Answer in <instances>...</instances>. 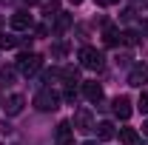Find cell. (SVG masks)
I'll use <instances>...</instances> for the list:
<instances>
[{
  "label": "cell",
  "mask_w": 148,
  "mask_h": 145,
  "mask_svg": "<svg viewBox=\"0 0 148 145\" xmlns=\"http://www.w3.org/2000/svg\"><path fill=\"white\" fill-rule=\"evenodd\" d=\"M40 66H43V57L34 54V51H29V54H20L17 57V66H14V68H17L23 77H32V74L40 71Z\"/></svg>",
  "instance_id": "1"
},
{
  "label": "cell",
  "mask_w": 148,
  "mask_h": 145,
  "mask_svg": "<svg viewBox=\"0 0 148 145\" xmlns=\"http://www.w3.org/2000/svg\"><path fill=\"white\" fill-rule=\"evenodd\" d=\"M34 105L40 111H57V108H60V97H57V91L43 88V91L34 94Z\"/></svg>",
  "instance_id": "2"
},
{
  "label": "cell",
  "mask_w": 148,
  "mask_h": 145,
  "mask_svg": "<svg viewBox=\"0 0 148 145\" xmlns=\"http://www.w3.org/2000/svg\"><path fill=\"white\" fill-rule=\"evenodd\" d=\"M80 63H83V68L97 71V68H103V51H97L94 46H83L80 49Z\"/></svg>",
  "instance_id": "3"
},
{
  "label": "cell",
  "mask_w": 148,
  "mask_h": 145,
  "mask_svg": "<svg viewBox=\"0 0 148 145\" xmlns=\"http://www.w3.org/2000/svg\"><path fill=\"white\" fill-rule=\"evenodd\" d=\"M71 125L77 128V131H94V117H91V111L88 108H80V111H74V120H71Z\"/></svg>",
  "instance_id": "4"
},
{
  "label": "cell",
  "mask_w": 148,
  "mask_h": 145,
  "mask_svg": "<svg viewBox=\"0 0 148 145\" xmlns=\"http://www.w3.org/2000/svg\"><path fill=\"white\" fill-rule=\"evenodd\" d=\"M128 83L131 85H137V88H143V83H148V66L145 63H137L128 74Z\"/></svg>",
  "instance_id": "5"
},
{
  "label": "cell",
  "mask_w": 148,
  "mask_h": 145,
  "mask_svg": "<svg viewBox=\"0 0 148 145\" xmlns=\"http://www.w3.org/2000/svg\"><path fill=\"white\" fill-rule=\"evenodd\" d=\"M9 23H12V29H17V31H26V29H32V14H29V12H14Z\"/></svg>",
  "instance_id": "6"
},
{
  "label": "cell",
  "mask_w": 148,
  "mask_h": 145,
  "mask_svg": "<svg viewBox=\"0 0 148 145\" xmlns=\"http://www.w3.org/2000/svg\"><path fill=\"white\" fill-rule=\"evenodd\" d=\"M23 105H26L23 94H12V97L6 100V114H9V117H17L20 111H23Z\"/></svg>",
  "instance_id": "7"
},
{
  "label": "cell",
  "mask_w": 148,
  "mask_h": 145,
  "mask_svg": "<svg viewBox=\"0 0 148 145\" xmlns=\"http://www.w3.org/2000/svg\"><path fill=\"white\" fill-rule=\"evenodd\" d=\"M131 100L128 97H117V100H114V114H117V117H120V120H128L131 117Z\"/></svg>",
  "instance_id": "8"
},
{
  "label": "cell",
  "mask_w": 148,
  "mask_h": 145,
  "mask_svg": "<svg viewBox=\"0 0 148 145\" xmlns=\"http://www.w3.org/2000/svg\"><path fill=\"white\" fill-rule=\"evenodd\" d=\"M83 97L91 100V103H100L103 100V85L100 83H83Z\"/></svg>",
  "instance_id": "9"
},
{
  "label": "cell",
  "mask_w": 148,
  "mask_h": 145,
  "mask_svg": "<svg viewBox=\"0 0 148 145\" xmlns=\"http://www.w3.org/2000/svg\"><path fill=\"white\" fill-rule=\"evenodd\" d=\"M94 131H97V140H114V134H117L114 122H108V120H103L100 125H94Z\"/></svg>",
  "instance_id": "10"
},
{
  "label": "cell",
  "mask_w": 148,
  "mask_h": 145,
  "mask_svg": "<svg viewBox=\"0 0 148 145\" xmlns=\"http://www.w3.org/2000/svg\"><path fill=\"white\" fill-rule=\"evenodd\" d=\"M120 142H123V145H137V142H140L137 128H120Z\"/></svg>",
  "instance_id": "11"
},
{
  "label": "cell",
  "mask_w": 148,
  "mask_h": 145,
  "mask_svg": "<svg viewBox=\"0 0 148 145\" xmlns=\"http://www.w3.org/2000/svg\"><path fill=\"white\" fill-rule=\"evenodd\" d=\"M103 40H106V46H117V43H120V31H117V26H106Z\"/></svg>",
  "instance_id": "12"
},
{
  "label": "cell",
  "mask_w": 148,
  "mask_h": 145,
  "mask_svg": "<svg viewBox=\"0 0 148 145\" xmlns=\"http://www.w3.org/2000/svg\"><path fill=\"white\" fill-rule=\"evenodd\" d=\"M120 43H125V46H137V43H140V31H134V29H125V31L120 34Z\"/></svg>",
  "instance_id": "13"
},
{
  "label": "cell",
  "mask_w": 148,
  "mask_h": 145,
  "mask_svg": "<svg viewBox=\"0 0 148 145\" xmlns=\"http://www.w3.org/2000/svg\"><path fill=\"white\" fill-rule=\"evenodd\" d=\"M69 137H71V122L63 120V122L57 125V140H60V142H69Z\"/></svg>",
  "instance_id": "14"
},
{
  "label": "cell",
  "mask_w": 148,
  "mask_h": 145,
  "mask_svg": "<svg viewBox=\"0 0 148 145\" xmlns=\"http://www.w3.org/2000/svg\"><path fill=\"white\" fill-rule=\"evenodd\" d=\"M69 26H71V14L60 12V14H57V20H54V31H66Z\"/></svg>",
  "instance_id": "15"
},
{
  "label": "cell",
  "mask_w": 148,
  "mask_h": 145,
  "mask_svg": "<svg viewBox=\"0 0 148 145\" xmlns=\"http://www.w3.org/2000/svg\"><path fill=\"white\" fill-rule=\"evenodd\" d=\"M43 14H46L49 20L57 17V14H60V3H57V0H49V3H43Z\"/></svg>",
  "instance_id": "16"
},
{
  "label": "cell",
  "mask_w": 148,
  "mask_h": 145,
  "mask_svg": "<svg viewBox=\"0 0 148 145\" xmlns=\"http://www.w3.org/2000/svg\"><path fill=\"white\" fill-rule=\"evenodd\" d=\"M63 80H66V83H69V85H74V83H77V77H80V71H77V68H71V66H69V68H63Z\"/></svg>",
  "instance_id": "17"
},
{
  "label": "cell",
  "mask_w": 148,
  "mask_h": 145,
  "mask_svg": "<svg viewBox=\"0 0 148 145\" xmlns=\"http://www.w3.org/2000/svg\"><path fill=\"white\" fill-rule=\"evenodd\" d=\"M17 46V37L12 34H0V49H14Z\"/></svg>",
  "instance_id": "18"
},
{
  "label": "cell",
  "mask_w": 148,
  "mask_h": 145,
  "mask_svg": "<svg viewBox=\"0 0 148 145\" xmlns=\"http://www.w3.org/2000/svg\"><path fill=\"white\" fill-rule=\"evenodd\" d=\"M14 74H17V68H6V66H3V68H0V80H3V83H12Z\"/></svg>",
  "instance_id": "19"
},
{
  "label": "cell",
  "mask_w": 148,
  "mask_h": 145,
  "mask_svg": "<svg viewBox=\"0 0 148 145\" xmlns=\"http://www.w3.org/2000/svg\"><path fill=\"white\" fill-rule=\"evenodd\" d=\"M51 54H54V57H66V54H69V46H66V43H57L54 49H51Z\"/></svg>",
  "instance_id": "20"
},
{
  "label": "cell",
  "mask_w": 148,
  "mask_h": 145,
  "mask_svg": "<svg viewBox=\"0 0 148 145\" xmlns=\"http://www.w3.org/2000/svg\"><path fill=\"white\" fill-rule=\"evenodd\" d=\"M137 108L143 111V114H148V91H143V94H140V103H137Z\"/></svg>",
  "instance_id": "21"
},
{
  "label": "cell",
  "mask_w": 148,
  "mask_h": 145,
  "mask_svg": "<svg viewBox=\"0 0 148 145\" xmlns=\"http://www.w3.org/2000/svg\"><path fill=\"white\" fill-rule=\"evenodd\" d=\"M63 97H66L69 103H74V100H77V88H74V85H69V88H66V94H63Z\"/></svg>",
  "instance_id": "22"
},
{
  "label": "cell",
  "mask_w": 148,
  "mask_h": 145,
  "mask_svg": "<svg viewBox=\"0 0 148 145\" xmlns=\"http://www.w3.org/2000/svg\"><path fill=\"white\" fill-rule=\"evenodd\" d=\"M100 6H111V3H117V0H97Z\"/></svg>",
  "instance_id": "23"
},
{
  "label": "cell",
  "mask_w": 148,
  "mask_h": 145,
  "mask_svg": "<svg viewBox=\"0 0 148 145\" xmlns=\"http://www.w3.org/2000/svg\"><path fill=\"white\" fill-rule=\"evenodd\" d=\"M143 134H148V120H145V122H143Z\"/></svg>",
  "instance_id": "24"
},
{
  "label": "cell",
  "mask_w": 148,
  "mask_h": 145,
  "mask_svg": "<svg viewBox=\"0 0 148 145\" xmlns=\"http://www.w3.org/2000/svg\"><path fill=\"white\" fill-rule=\"evenodd\" d=\"M23 3H29V6H34V3H40V0H23Z\"/></svg>",
  "instance_id": "25"
},
{
  "label": "cell",
  "mask_w": 148,
  "mask_h": 145,
  "mask_svg": "<svg viewBox=\"0 0 148 145\" xmlns=\"http://www.w3.org/2000/svg\"><path fill=\"white\" fill-rule=\"evenodd\" d=\"M71 3H74V6H77V3H83V0H71Z\"/></svg>",
  "instance_id": "26"
},
{
  "label": "cell",
  "mask_w": 148,
  "mask_h": 145,
  "mask_svg": "<svg viewBox=\"0 0 148 145\" xmlns=\"http://www.w3.org/2000/svg\"><path fill=\"white\" fill-rule=\"evenodd\" d=\"M63 145H74V142H71V140H69V142H63Z\"/></svg>",
  "instance_id": "27"
},
{
  "label": "cell",
  "mask_w": 148,
  "mask_h": 145,
  "mask_svg": "<svg viewBox=\"0 0 148 145\" xmlns=\"http://www.w3.org/2000/svg\"><path fill=\"white\" fill-rule=\"evenodd\" d=\"M83 145H97V142H83Z\"/></svg>",
  "instance_id": "28"
}]
</instances>
